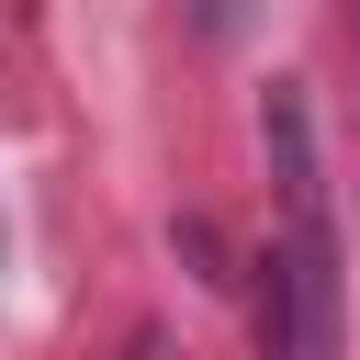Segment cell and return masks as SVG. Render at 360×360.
Wrapping results in <instances>:
<instances>
[{
	"label": "cell",
	"instance_id": "1",
	"mask_svg": "<svg viewBox=\"0 0 360 360\" xmlns=\"http://www.w3.org/2000/svg\"><path fill=\"white\" fill-rule=\"evenodd\" d=\"M202 11V34H236V0H191Z\"/></svg>",
	"mask_w": 360,
	"mask_h": 360
}]
</instances>
